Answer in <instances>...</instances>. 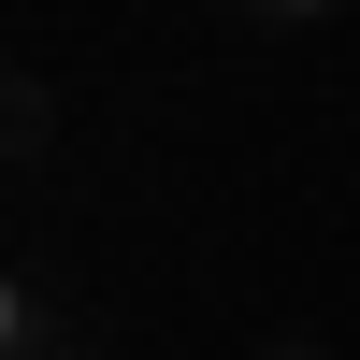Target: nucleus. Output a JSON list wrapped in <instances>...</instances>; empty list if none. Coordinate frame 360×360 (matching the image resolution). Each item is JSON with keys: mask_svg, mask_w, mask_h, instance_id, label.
Wrapping results in <instances>:
<instances>
[{"mask_svg": "<svg viewBox=\"0 0 360 360\" xmlns=\"http://www.w3.org/2000/svg\"><path fill=\"white\" fill-rule=\"evenodd\" d=\"M44 144H58V101H44L29 72H0V173H15V159H44Z\"/></svg>", "mask_w": 360, "mask_h": 360, "instance_id": "1", "label": "nucleus"}, {"mask_svg": "<svg viewBox=\"0 0 360 360\" xmlns=\"http://www.w3.org/2000/svg\"><path fill=\"white\" fill-rule=\"evenodd\" d=\"M44 332H58V303L29 274H0V360H44Z\"/></svg>", "mask_w": 360, "mask_h": 360, "instance_id": "2", "label": "nucleus"}, {"mask_svg": "<svg viewBox=\"0 0 360 360\" xmlns=\"http://www.w3.org/2000/svg\"><path fill=\"white\" fill-rule=\"evenodd\" d=\"M259 360H332V332H259Z\"/></svg>", "mask_w": 360, "mask_h": 360, "instance_id": "3", "label": "nucleus"}, {"mask_svg": "<svg viewBox=\"0 0 360 360\" xmlns=\"http://www.w3.org/2000/svg\"><path fill=\"white\" fill-rule=\"evenodd\" d=\"M245 15H274V29H288V15H332V0H245Z\"/></svg>", "mask_w": 360, "mask_h": 360, "instance_id": "4", "label": "nucleus"}]
</instances>
